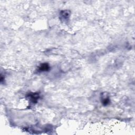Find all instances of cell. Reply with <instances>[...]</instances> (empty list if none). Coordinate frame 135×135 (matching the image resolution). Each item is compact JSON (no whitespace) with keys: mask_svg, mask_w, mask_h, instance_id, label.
<instances>
[{"mask_svg":"<svg viewBox=\"0 0 135 135\" xmlns=\"http://www.w3.org/2000/svg\"><path fill=\"white\" fill-rule=\"evenodd\" d=\"M50 66L47 63H43L41 64L37 67V70L38 72H45L50 70Z\"/></svg>","mask_w":135,"mask_h":135,"instance_id":"obj_2","label":"cell"},{"mask_svg":"<svg viewBox=\"0 0 135 135\" xmlns=\"http://www.w3.org/2000/svg\"><path fill=\"white\" fill-rule=\"evenodd\" d=\"M4 80V78L3 77V75H2L1 74V82L2 83Z\"/></svg>","mask_w":135,"mask_h":135,"instance_id":"obj_5","label":"cell"},{"mask_svg":"<svg viewBox=\"0 0 135 135\" xmlns=\"http://www.w3.org/2000/svg\"><path fill=\"white\" fill-rule=\"evenodd\" d=\"M110 102V100L109 97L104 98L102 100V103L104 106H105V105H107L108 104H109Z\"/></svg>","mask_w":135,"mask_h":135,"instance_id":"obj_4","label":"cell"},{"mask_svg":"<svg viewBox=\"0 0 135 135\" xmlns=\"http://www.w3.org/2000/svg\"><path fill=\"white\" fill-rule=\"evenodd\" d=\"M70 16V12L69 10L62 11L60 12V17L62 21H67Z\"/></svg>","mask_w":135,"mask_h":135,"instance_id":"obj_3","label":"cell"},{"mask_svg":"<svg viewBox=\"0 0 135 135\" xmlns=\"http://www.w3.org/2000/svg\"><path fill=\"white\" fill-rule=\"evenodd\" d=\"M26 97L28 99L30 102L33 104H35L40 98L38 92H29L26 94Z\"/></svg>","mask_w":135,"mask_h":135,"instance_id":"obj_1","label":"cell"}]
</instances>
